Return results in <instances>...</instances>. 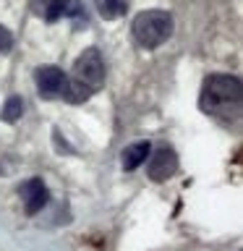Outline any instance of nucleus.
<instances>
[{"instance_id": "nucleus-1", "label": "nucleus", "mask_w": 243, "mask_h": 251, "mask_svg": "<svg viewBox=\"0 0 243 251\" xmlns=\"http://www.w3.org/2000/svg\"><path fill=\"white\" fill-rule=\"evenodd\" d=\"M241 105H243V86L238 76L212 74L204 78L199 94L201 113H207L219 123H235L241 118Z\"/></svg>"}, {"instance_id": "nucleus-2", "label": "nucleus", "mask_w": 243, "mask_h": 251, "mask_svg": "<svg viewBox=\"0 0 243 251\" xmlns=\"http://www.w3.org/2000/svg\"><path fill=\"white\" fill-rule=\"evenodd\" d=\"M105 78H107V68H105V60H102V52L97 47H86L76 58L73 71L68 76L66 100L73 102V105L89 100L92 94H97L105 86Z\"/></svg>"}, {"instance_id": "nucleus-3", "label": "nucleus", "mask_w": 243, "mask_h": 251, "mask_svg": "<svg viewBox=\"0 0 243 251\" xmlns=\"http://www.w3.org/2000/svg\"><path fill=\"white\" fill-rule=\"evenodd\" d=\"M172 29H175L172 16L168 11H160V8L141 11L136 19H133V26H131L136 45L144 47V50H157V47H162L172 37Z\"/></svg>"}, {"instance_id": "nucleus-4", "label": "nucleus", "mask_w": 243, "mask_h": 251, "mask_svg": "<svg viewBox=\"0 0 243 251\" xmlns=\"http://www.w3.org/2000/svg\"><path fill=\"white\" fill-rule=\"evenodd\" d=\"M34 81H37L39 97H45V100H66V92H68V74H63L60 68H55V66L37 68Z\"/></svg>"}, {"instance_id": "nucleus-5", "label": "nucleus", "mask_w": 243, "mask_h": 251, "mask_svg": "<svg viewBox=\"0 0 243 251\" xmlns=\"http://www.w3.org/2000/svg\"><path fill=\"white\" fill-rule=\"evenodd\" d=\"M178 173V154L172 147H157L154 152H149V162H146V176L162 183V180L172 178Z\"/></svg>"}, {"instance_id": "nucleus-6", "label": "nucleus", "mask_w": 243, "mask_h": 251, "mask_svg": "<svg viewBox=\"0 0 243 251\" xmlns=\"http://www.w3.org/2000/svg\"><path fill=\"white\" fill-rule=\"evenodd\" d=\"M19 194L24 199V207H26V215H37V212L45 209L47 201H50V191H47V186H45L42 178L24 180L21 188H19Z\"/></svg>"}, {"instance_id": "nucleus-7", "label": "nucleus", "mask_w": 243, "mask_h": 251, "mask_svg": "<svg viewBox=\"0 0 243 251\" xmlns=\"http://www.w3.org/2000/svg\"><path fill=\"white\" fill-rule=\"evenodd\" d=\"M149 152H152V141H133L131 147H125V152H123V170L131 173V170L141 168V165L146 162Z\"/></svg>"}, {"instance_id": "nucleus-8", "label": "nucleus", "mask_w": 243, "mask_h": 251, "mask_svg": "<svg viewBox=\"0 0 243 251\" xmlns=\"http://www.w3.org/2000/svg\"><path fill=\"white\" fill-rule=\"evenodd\" d=\"M68 3L71 0H31V8H34V13L42 16L47 24H55L58 19L66 16Z\"/></svg>"}, {"instance_id": "nucleus-9", "label": "nucleus", "mask_w": 243, "mask_h": 251, "mask_svg": "<svg viewBox=\"0 0 243 251\" xmlns=\"http://www.w3.org/2000/svg\"><path fill=\"white\" fill-rule=\"evenodd\" d=\"M94 5H97L99 16H105L107 21L121 19L125 13V0H94Z\"/></svg>"}, {"instance_id": "nucleus-10", "label": "nucleus", "mask_w": 243, "mask_h": 251, "mask_svg": "<svg viewBox=\"0 0 243 251\" xmlns=\"http://www.w3.org/2000/svg\"><path fill=\"white\" fill-rule=\"evenodd\" d=\"M24 115V100L21 97H8L3 105V121L5 123H16Z\"/></svg>"}, {"instance_id": "nucleus-11", "label": "nucleus", "mask_w": 243, "mask_h": 251, "mask_svg": "<svg viewBox=\"0 0 243 251\" xmlns=\"http://www.w3.org/2000/svg\"><path fill=\"white\" fill-rule=\"evenodd\" d=\"M13 47V34L5 26H0V55H5Z\"/></svg>"}]
</instances>
